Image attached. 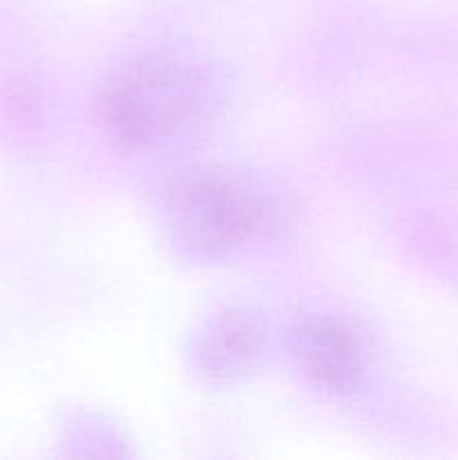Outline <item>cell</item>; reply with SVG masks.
Segmentation results:
<instances>
[{
    "label": "cell",
    "instance_id": "1",
    "mask_svg": "<svg viewBox=\"0 0 458 460\" xmlns=\"http://www.w3.org/2000/svg\"><path fill=\"white\" fill-rule=\"evenodd\" d=\"M160 214L171 241L200 259L229 254L281 225V205L263 182L218 166L173 175L162 189Z\"/></svg>",
    "mask_w": 458,
    "mask_h": 460
},
{
    "label": "cell",
    "instance_id": "2",
    "mask_svg": "<svg viewBox=\"0 0 458 460\" xmlns=\"http://www.w3.org/2000/svg\"><path fill=\"white\" fill-rule=\"evenodd\" d=\"M211 102L205 75L178 54L146 49L119 57L103 75L99 106L108 128L137 146L191 128Z\"/></svg>",
    "mask_w": 458,
    "mask_h": 460
},
{
    "label": "cell",
    "instance_id": "3",
    "mask_svg": "<svg viewBox=\"0 0 458 460\" xmlns=\"http://www.w3.org/2000/svg\"><path fill=\"white\" fill-rule=\"evenodd\" d=\"M290 350L299 371L328 394H353L366 373L362 335L335 314L301 319L290 332Z\"/></svg>",
    "mask_w": 458,
    "mask_h": 460
},
{
    "label": "cell",
    "instance_id": "4",
    "mask_svg": "<svg viewBox=\"0 0 458 460\" xmlns=\"http://www.w3.org/2000/svg\"><path fill=\"white\" fill-rule=\"evenodd\" d=\"M268 323L251 308H227L198 328L191 344L193 368L211 385H229L263 359Z\"/></svg>",
    "mask_w": 458,
    "mask_h": 460
}]
</instances>
